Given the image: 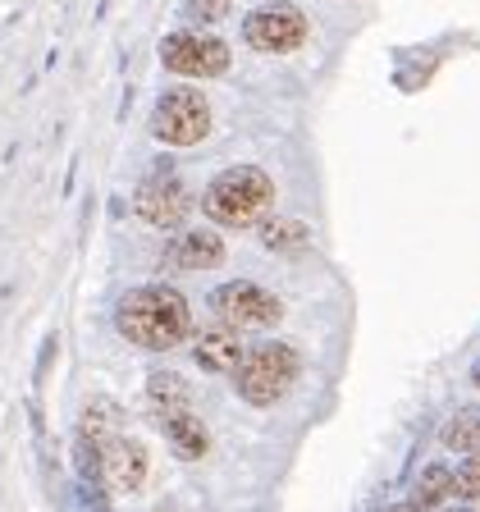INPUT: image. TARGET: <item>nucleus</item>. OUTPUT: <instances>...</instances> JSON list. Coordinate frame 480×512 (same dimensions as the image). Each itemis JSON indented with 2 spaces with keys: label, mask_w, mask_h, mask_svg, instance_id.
Masks as SVG:
<instances>
[{
  "label": "nucleus",
  "mask_w": 480,
  "mask_h": 512,
  "mask_svg": "<svg viewBox=\"0 0 480 512\" xmlns=\"http://www.w3.org/2000/svg\"><path fill=\"white\" fill-rule=\"evenodd\" d=\"M115 330L124 334L133 348L147 352H170L192 334V311L188 298L170 284H147L124 293L115 307Z\"/></svg>",
  "instance_id": "f257e3e1"
},
{
  "label": "nucleus",
  "mask_w": 480,
  "mask_h": 512,
  "mask_svg": "<svg viewBox=\"0 0 480 512\" xmlns=\"http://www.w3.org/2000/svg\"><path fill=\"white\" fill-rule=\"evenodd\" d=\"M275 202V179L256 165H229L220 170L202 192L206 220L224 224V229H252L266 224V211Z\"/></svg>",
  "instance_id": "f03ea898"
},
{
  "label": "nucleus",
  "mask_w": 480,
  "mask_h": 512,
  "mask_svg": "<svg viewBox=\"0 0 480 512\" xmlns=\"http://www.w3.org/2000/svg\"><path fill=\"white\" fill-rule=\"evenodd\" d=\"M298 371H302L298 348H288V343H256V348H247V357L234 371L238 398L252 407H275L293 389Z\"/></svg>",
  "instance_id": "7ed1b4c3"
},
{
  "label": "nucleus",
  "mask_w": 480,
  "mask_h": 512,
  "mask_svg": "<svg viewBox=\"0 0 480 512\" xmlns=\"http://www.w3.org/2000/svg\"><path fill=\"white\" fill-rule=\"evenodd\" d=\"M151 133L165 147H197L211 133V106L197 87H170L151 110Z\"/></svg>",
  "instance_id": "20e7f679"
},
{
  "label": "nucleus",
  "mask_w": 480,
  "mask_h": 512,
  "mask_svg": "<svg viewBox=\"0 0 480 512\" xmlns=\"http://www.w3.org/2000/svg\"><path fill=\"white\" fill-rule=\"evenodd\" d=\"M211 311L229 330H270L284 316V302L252 279H234V284H220L211 293Z\"/></svg>",
  "instance_id": "39448f33"
},
{
  "label": "nucleus",
  "mask_w": 480,
  "mask_h": 512,
  "mask_svg": "<svg viewBox=\"0 0 480 512\" xmlns=\"http://www.w3.org/2000/svg\"><path fill=\"white\" fill-rule=\"evenodd\" d=\"M160 64L183 78H220L229 69V42L211 32H170L160 42Z\"/></svg>",
  "instance_id": "423d86ee"
},
{
  "label": "nucleus",
  "mask_w": 480,
  "mask_h": 512,
  "mask_svg": "<svg viewBox=\"0 0 480 512\" xmlns=\"http://www.w3.org/2000/svg\"><path fill=\"white\" fill-rule=\"evenodd\" d=\"M243 42L252 51L266 55H288L307 42V14L298 5H266V10H252L243 23Z\"/></svg>",
  "instance_id": "0eeeda50"
},
{
  "label": "nucleus",
  "mask_w": 480,
  "mask_h": 512,
  "mask_svg": "<svg viewBox=\"0 0 480 512\" xmlns=\"http://www.w3.org/2000/svg\"><path fill=\"white\" fill-rule=\"evenodd\" d=\"M92 471L106 480V490L115 494H133L147 485V471H151V453L142 439L133 435H115L110 444L92 448Z\"/></svg>",
  "instance_id": "6e6552de"
},
{
  "label": "nucleus",
  "mask_w": 480,
  "mask_h": 512,
  "mask_svg": "<svg viewBox=\"0 0 480 512\" xmlns=\"http://www.w3.org/2000/svg\"><path fill=\"white\" fill-rule=\"evenodd\" d=\"M133 211L142 224L151 229H179L192 211V192L183 188L174 174H156V179H142L133 192Z\"/></svg>",
  "instance_id": "1a4fd4ad"
},
{
  "label": "nucleus",
  "mask_w": 480,
  "mask_h": 512,
  "mask_svg": "<svg viewBox=\"0 0 480 512\" xmlns=\"http://www.w3.org/2000/svg\"><path fill=\"white\" fill-rule=\"evenodd\" d=\"M247 357L243 348V334L229 330V325H211L192 339V362L202 366L211 375H224V371H238V362Z\"/></svg>",
  "instance_id": "9d476101"
},
{
  "label": "nucleus",
  "mask_w": 480,
  "mask_h": 512,
  "mask_svg": "<svg viewBox=\"0 0 480 512\" xmlns=\"http://www.w3.org/2000/svg\"><path fill=\"white\" fill-rule=\"evenodd\" d=\"M165 256L174 270H215L224 261V238L215 229H183Z\"/></svg>",
  "instance_id": "9b49d317"
},
{
  "label": "nucleus",
  "mask_w": 480,
  "mask_h": 512,
  "mask_svg": "<svg viewBox=\"0 0 480 512\" xmlns=\"http://www.w3.org/2000/svg\"><path fill=\"white\" fill-rule=\"evenodd\" d=\"M147 407H151V416H156V426H165L170 416L192 412L188 380H183V375H174V371H156L147 380Z\"/></svg>",
  "instance_id": "f8f14e48"
},
{
  "label": "nucleus",
  "mask_w": 480,
  "mask_h": 512,
  "mask_svg": "<svg viewBox=\"0 0 480 512\" xmlns=\"http://www.w3.org/2000/svg\"><path fill=\"white\" fill-rule=\"evenodd\" d=\"M160 430H165V444L174 448V458H183V462L206 458V448H211V430H206V421L197 412L170 416Z\"/></svg>",
  "instance_id": "ddd939ff"
},
{
  "label": "nucleus",
  "mask_w": 480,
  "mask_h": 512,
  "mask_svg": "<svg viewBox=\"0 0 480 512\" xmlns=\"http://www.w3.org/2000/svg\"><path fill=\"white\" fill-rule=\"evenodd\" d=\"M78 435H83L87 448H101L115 435H124V416H119V407L110 403V398H92L87 412H83V421H78Z\"/></svg>",
  "instance_id": "4468645a"
},
{
  "label": "nucleus",
  "mask_w": 480,
  "mask_h": 512,
  "mask_svg": "<svg viewBox=\"0 0 480 512\" xmlns=\"http://www.w3.org/2000/svg\"><path fill=\"white\" fill-rule=\"evenodd\" d=\"M444 448H453V453H480V407H458V412L448 416L444 426Z\"/></svg>",
  "instance_id": "2eb2a0df"
},
{
  "label": "nucleus",
  "mask_w": 480,
  "mask_h": 512,
  "mask_svg": "<svg viewBox=\"0 0 480 512\" xmlns=\"http://www.w3.org/2000/svg\"><path fill=\"white\" fill-rule=\"evenodd\" d=\"M444 499H453V471H448L444 462H430V467L421 471V480H416V490H412V508L430 512Z\"/></svg>",
  "instance_id": "dca6fc26"
},
{
  "label": "nucleus",
  "mask_w": 480,
  "mask_h": 512,
  "mask_svg": "<svg viewBox=\"0 0 480 512\" xmlns=\"http://www.w3.org/2000/svg\"><path fill=\"white\" fill-rule=\"evenodd\" d=\"M261 243L270 252H302L311 243V229L302 220H288V215H275V220L261 224Z\"/></svg>",
  "instance_id": "f3484780"
},
{
  "label": "nucleus",
  "mask_w": 480,
  "mask_h": 512,
  "mask_svg": "<svg viewBox=\"0 0 480 512\" xmlns=\"http://www.w3.org/2000/svg\"><path fill=\"white\" fill-rule=\"evenodd\" d=\"M453 499H480V453H471V458L453 471Z\"/></svg>",
  "instance_id": "a211bd4d"
},
{
  "label": "nucleus",
  "mask_w": 480,
  "mask_h": 512,
  "mask_svg": "<svg viewBox=\"0 0 480 512\" xmlns=\"http://www.w3.org/2000/svg\"><path fill=\"white\" fill-rule=\"evenodd\" d=\"M183 10H188V19H197V23H215L229 14V0H183Z\"/></svg>",
  "instance_id": "6ab92c4d"
},
{
  "label": "nucleus",
  "mask_w": 480,
  "mask_h": 512,
  "mask_svg": "<svg viewBox=\"0 0 480 512\" xmlns=\"http://www.w3.org/2000/svg\"><path fill=\"white\" fill-rule=\"evenodd\" d=\"M394 512H416V508H412V503H403V508H394Z\"/></svg>",
  "instance_id": "aec40b11"
},
{
  "label": "nucleus",
  "mask_w": 480,
  "mask_h": 512,
  "mask_svg": "<svg viewBox=\"0 0 480 512\" xmlns=\"http://www.w3.org/2000/svg\"><path fill=\"white\" fill-rule=\"evenodd\" d=\"M444 512H471V508H444Z\"/></svg>",
  "instance_id": "412c9836"
},
{
  "label": "nucleus",
  "mask_w": 480,
  "mask_h": 512,
  "mask_svg": "<svg viewBox=\"0 0 480 512\" xmlns=\"http://www.w3.org/2000/svg\"><path fill=\"white\" fill-rule=\"evenodd\" d=\"M476 384H480V366H476Z\"/></svg>",
  "instance_id": "4be33fe9"
}]
</instances>
